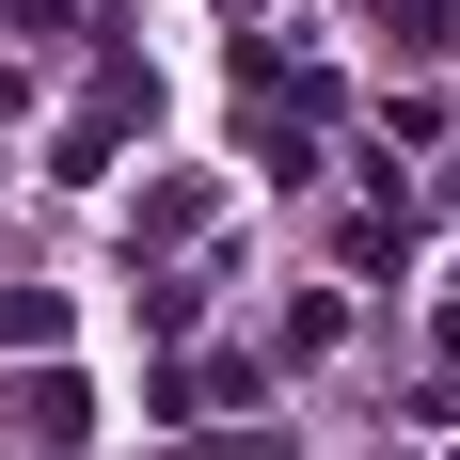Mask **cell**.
I'll return each instance as SVG.
<instances>
[{"label":"cell","instance_id":"cell-2","mask_svg":"<svg viewBox=\"0 0 460 460\" xmlns=\"http://www.w3.org/2000/svg\"><path fill=\"white\" fill-rule=\"evenodd\" d=\"M16 413H32V445H80V429H95V397H80V381H64V366H48L32 397H16Z\"/></svg>","mask_w":460,"mask_h":460},{"label":"cell","instance_id":"cell-1","mask_svg":"<svg viewBox=\"0 0 460 460\" xmlns=\"http://www.w3.org/2000/svg\"><path fill=\"white\" fill-rule=\"evenodd\" d=\"M143 111H159V80H143V64H111V80L64 111V175H111V143H128Z\"/></svg>","mask_w":460,"mask_h":460}]
</instances>
